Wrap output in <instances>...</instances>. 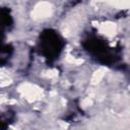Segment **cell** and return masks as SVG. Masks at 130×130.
<instances>
[{
  "label": "cell",
  "instance_id": "6da1fadb",
  "mask_svg": "<svg viewBox=\"0 0 130 130\" xmlns=\"http://www.w3.org/2000/svg\"><path fill=\"white\" fill-rule=\"evenodd\" d=\"M18 91L29 102H35L43 96V89L31 83H22L18 87Z\"/></svg>",
  "mask_w": 130,
  "mask_h": 130
},
{
  "label": "cell",
  "instance_id": "7a4b0ae2",
  "mask_svg": "<svg viewBox=\"0 0 130 130\" xmlns=\"http://www.w3.org/2000/svg\"><path fill=\"white\" fill-rule=\"evenodd\" d=\"M53 12V6L51 3L49 2H40L38 3L35 8L31 11V17L36 20H40V19H44L47 17H50L52 15Z\"/></svg>",
  "mask_w": 130,
  "mask_h": 130
},
{
  "label": "cell",
  "instance_id": "3957f363",
  "mask_svg": "<svg viewBox=\"0 0 130 130\" xmlns=\"http://www.w3.org/2000/svg\"><path fill=\"white\" fill-rule=\"evenodd\" d=\"M99 28L103 34H105L106 36H109V37L114 36L117 31V25L114 22H103V23H101Z\"/></svg>",
  "mask_w": 130,
  "mask_h": 130
},
{
  "label": "cell",
  "instance_id": "277c9868",
  "mask_svg": "<svg viewBox=\"0 0 130 130\" xmlns=\"http://www.w3.org/2000/svg\"><path fill=\"white\" fill-rule=\"evenodd\" d=\"M106 72H107V69L104 68V67H102V68L98 69L96 71H94V73L91 76V84H98L103 79V77L105 76Z\"/></svg>",
  "mask_w": 130,
  "mask_h": 130
},
{
  "label": "cell",
  "instance_id": "5b68a950",
  "mask_svg": "<svg viewBox=\"0 0 130 130\" xmlns=\"http://www.w3.org/2000/svg\"><path fill=\"white\" fill-rule=\"evenodd\" d=\"M110 4L112 6L120 8V9H127L130 6V2L129 1H116V2H110Z\"/></svg>",
  "mask_w": 130,
  "mask_h": 130
},
{
  "label": "cell",
  "instance_id": "8992f818",
  "mask_svg": "<svg viewBox=\"0 0 130 130\" xmlns=\"http://www.w3.org/2000/svg\"><path fill=\"white\" fill-rule=\"evenodd\" d=\"M44 76L47 78H56L58 76V70L57 69H50L44 73Z\"/></svg>",
  "mask_w": 130,
  "mask_h": 130
},
{
  "label": "cell",
  "instance_id": "52a82bcc",
  "mask_svg": "<svg viewBox=\"0 0 130 130\" xmlns=\"http://www.w3.org/2000/svg\"><path fill=\"white\" fill-rule=\"evenodd\" d=\"M66 60L69 63H73V64H76V65H79V64L83 63V60L82 59H77V58H74L72 56H67L66 57Z\"/></svg>",
  "mask_w": 130,
  "mask_h": 130
},
{
  "label": "cell",
  "instance_id": "ba28073f",
  "mask_svg": "<svg viewBox=\"0 0 130 130\" xmlns=\"http://www.w3.org/2000/svg\"><path fill=\"white\" fill-rule=\"evenodd\" d=\"M92 105V101H91V99L90 98H85L84 100H82V102H81V106L83 107V108H87V107H90Z\"/></svg>",
  "mask_w": 130,
  "mask_h": 130
},
{
  "label": "cell",
  "instance_id": "9c48e42d",
  "mask_svg": "<svg viewBox=\"0 0 130 130\" xmlns=\"http://www.w3.org/2000/svg\"><path fill=\"white\" fill-rule=\"evenodd\" d=\"M6 101H7L6 98H5L4 95H1V94H0V105H2L3 103H5Z\"/></svg>",
  "mask_w": 130,
  "mask_h": 130
}]
</instances>
